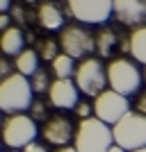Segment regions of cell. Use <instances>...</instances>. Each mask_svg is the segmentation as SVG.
Wrapping results in <instances>:
<instances>
[{
    "instance_id": "1",
    "label": "cell",
    "mask_w": 146,
    "mask_h": 152,
    "mask_svg": "<svg viewBox=\"0 0 146 152\" xmlns=\"http://www.w3.org/2000/svg\"><path fill=\"white\" fill-rule=\"evenodd\" d=\"M112 145H114V134L107 123H103L96 116L78 123L73 139V148L78 152H107Z\"/></svg>"
},
{
    "instance_id": "2",
    "label": "cell",
    "mask_w": 146,
    "mask_h": 152,
    "mask_svg": "<svg viewBox=\"0 0 146 152\" xmlns=\"http://www.w3.org/2000/svg\"><path fill=\"white\" fill-rule=\"evenodd\" d=\"M32 84L25 75L12 73L0 82V109L5 114H23L32 107Z\"/></svg>"
},
{
    "instance_id": "3",
    "label": "cell",
    "mask_w": 146,
    "mask_h": 152,
    "mask_svg": "<svg viewBox=\"0 0 146 152\" xmlns=\"http://www.w3.org/2000/svg\"><path fill=\"white\" fill-rule=\"evenodd\" d=\"M114 143L126 152L146 148V116L139 111H130L112 127Z\"/></svg>"
},
{
    "instance_id": "4",
    "label": "cell",
    "mask_w": 146,
    "mask_h": 152,
    "mask_svg": "<svg viewBox=\"0 0 146 152\" xmlns=\"http://www.w3.org/2000/svg\"><path fill=\"white\" fill-rule=\"evenodd\" d=\"M142 80H144V73H139V68H137L130 59L119 57V59H112V61L107 64L110 89L121 93V95H126V98H130L133 93L139 91Z\"/></svg>"
},
{
    "instance_id": "5",
    "label": "cell",
    "mask_w": 146,
    "mask_h": 152,
    "mask_svg": "<svg viewBox=\"0 0 146 152\" xmlns=\"http://www.w3.org/2000/svg\"><path fill=\"white\" fill-rule=\"evenodd\" d=\"M59 48L73 59H87L96 50V34L82 25H64L59 32Z\"/></svg>"
},
{
    "instance_id": "6",
    "label": "cell",
    "mask_w": 146,
    "mask_h": 152,
    "mask_svg": "<svg viewBox=\"0 0 146 152\" xmlns=\"http://www.w3.org/2000/svg\"><path fill=\"white\" fill-rule=\"evenodd\" d=\"M73 80H76L78 89L82 91L84 95H89V98H98L103 91H107L105 84H110L107 82V68H103V64L94 57H87L78 64Z\"/></svg>"
},
{
    "instance_id": "7",
    "label": "cell",
    "mask_w": 146,
    "mask_h": 152,
    "mask_svg": "<svg viewBox=\"0 0 146 152\" xmlns=\"http://www.w3.org/2000/svg\"><path fill=\"white\" fill-rule=\"evenodd\" d=\"M37 123L32 116L14 114L2 123V143L14 150H23L27 143L37 139Z\"/></svg>"
},
{
    "instance_id": "8",
    "label": "cell",
    "mask_w": 146,
    "mask_h": 152,
    "mask_svg": "<svg viewBox=\"0 0 146 152\" xmlns=\"http://www.w3.org/2000/svg\"><path fill=\"white\" fill-rule=\"evenodd\" d=\"M69 14L84 25H103L114 14V0H66Z\"/></svg>"
},
{
    "instance_id": "9",
    "label": "cell",
    "mask_w": 146,
    "mask_h": 152,
    "mask_svg": "<svg viewBox=\"0 0 146 152\" xmlns=\"http://www.w3.org/2000/svg\"><path fill=\"white\" fill-rule=\"evenodd\" d=\"M126 114H130V102H128L126 95L107 89V91H103L98 98H94V116L101 118L103 123L114 127Z\"/></svg>"
},
{
    "instance_id": "10",
    "label": "cell",
    "mask_w": 146,
    "mask_h": 152,
    "mask_svg": "<svg viewBox=\"0 0 146 152\" xmlns=\"http://www.w3.org/2000/svg\"><path fill=\"white\" fill-rule=\"evenodd\" d=\"M41 136H44L46 143L57 148H66L71 143V139H76V132H73V125L66 116H53L48 118L41 129Z\"/></svg>"
},
{
    "instance_id": "11",
    "label": "cell",
    "mask_w": 146,
    "mask_h": 152,
    "mask_svg": "<svg viewBox=\"0 0 146 152\" xmlns=\"http://www.w3.org/2000/svg\"><path fill=\"white\" fill-rule=\"evenodd\" d=\"M114 18L123 25H146V0H114Z\"/></svg>"
},
{
    "instance_id": "12",
    "label": "cell",
    "mask_w": 146,
    "mask_h": 152,
    "mask_svg": "<svg viewBox=\"0 0 146 152\" xmlns=\"http://www.w3.org/2000/svg\"><path fill=\"white\" fill-rule=\"evenodd\" d=\"M78 84L76 80H55L48 91V100L57 109H76L78 107Z\"/></svg>"
},
{
    "instance_id": "13",
    "label": "cell",
    "mask_w": 146,
    "mask_h": 152,
    "mask_svg": "<svg viewBox=\"0 0 146 152\" xmlns=\"http://www.w3.org/2000/svg\"><path fill=\"white\" fill-rule=\"evenodd\" d=\"M37 20H39V25L46 27V30H59V27H64V12L55 2L44 0L37 7Z\"/></svg>"
},
{
    "instance_id": "14",
    "label": "cell",
    "mask_w": 146,
    "mask_h": 152,
    "mask_svg": "<svg viewBox=\"0 0 146 152\" xmlns=\"http://www.w3.org/2000/svg\"><path fill=\"white\" fill-rule=\"evenodd\" d=\"M0 48L5 55H12V57H19L21 52L25 50L23 48V32L19 27H7L2 32V39H0Z\"/></svg>"
},
{
    "instance_id": "15",
    "label": "cell",
    "mask_w": 146,
    "mask_h": 152,
    "mask_svg": "<svg viewBox=\"0 0 146 152\" xmlns=\"http://www.w3.org/2000/svg\"><path fill=\"white\" fill-rule=\"evenodd\" d=\"M128 52L133 55V59H137L139 64L146 66V25L135 27L128 37Z\"/></svg>"
},
{
    "instance_id": "16",
    "label": "cell",
    "mask_w": 146,
    "mask_h": 152,
    "mask_svg": "<svg viewBox=\"0 0 146 152\" xmlns=\"http://www.w3.org/2000/svg\"><path fill=\"white\" fill-rule=\"evenodd\" d=\"M14 66H16V73H21V75H25V77H32L39 70V52L25 48L19 57L14 59Z\"/></svg>"
},
{
    "instance_id": "17",
    "label": "cell",
    "mask_w": 146,
    "mask_h": 152,
    "mask_svg": "<svg viewBox=\"0 0 146 152\" xmlns=\"http://www.w3.org/2000/svg\"><path fill=\"white\" fill-rule=\"evenodd\" d=\"M50 66H53V73H55V80H71L76 75V59L64 55V52H59L57 57L53 59Z\"/></svg>"
},
{
    "instance_id": "18",
    "label": "cell",
    "mask_w": 146,
    "mask_h": 152,
    "mask_svg": "<svg viewBox=\"0 0 146 152\" xmlns=\"http://www.w3.org/2000/svg\"><path fill=\"white\" fill-rule=\"evenodd\" d=\"M116 45V32L110 27H103L101 32H96V50L101 57H110Z\"/></svg>"
},
{
    "instance_id": "19",
    "label": "cell",
    "mask_w": 146,
    "mask_h": 152,
    "mask_svg": "<svg viewBox=\"0 0 146 152\" xmlns=\"http://www.w3.org/2000/svg\"><path fill=\"white\" fill-rule=\"evenodd\" d=\"M37 52H39L41 59L53 61V59L59 55V43L55 39H41V41H37Z\"/></svg>"
},
{
    "instance_id": "20",
    "label": "cell",
    "mask_w": 146,
    "mask_h": 152,
    "mask_svg": "<svg viewBox=\"0 0 146 152\" xmlns=\"http://www.w3.org/2000/svg\"><path fill=\"white\" fill-rule=\"evenodd\" d=\"M30 84H32V91H34V93H44V91H50L53 82H48V73L41 68L30 77Z\"/></svg>"
},
{
    "instance_id": "21",
    "label": "cell",
    "mask_w": 146,
    "mask_h": 152,
    "mask_svg": "<svg viewBox=\"0 0 146 152\" xmlns=\"http://www.w3.org/2000/svg\"><path fill=\"white\" fill-rule=\"evenodd\" d=\"M76 111H78V116H80V121H84V118H91V111H94V104H87V102H78Z\"/></svg>"
},
{
    "instance_id": "22",
    "label": "cell",
    "mask_w": 146,
    "mask_h": 152,
    "mask_svg": "<svg viewBox=\"0 0 146 152\" xmlns=\"http://www.w3.org/2000/svg\"><path fill=\"white\" fill-rule=\"evenodd\" d=\"M30 111H32V118H34V121H39V118H44V116H46V104H44L41 100H39V102H32Z\"/></svg>"
},
{
    "instance_id": "23",
    "label": "cell",
    "mask_w": 146,
    "mask_h": 152,
    "mask_svg": "<svg viewBox=\"0 0 146 152\" xmlns=\"http://www.w3.org/2000/svg\"><path fill=\"white\" fill-rule=\"evenodd\" d=\"M14 16V20H16V23H21V25H23V23H25V12H23V9H21L19 5H14L12 7V12H9Z\"/></svg>"
},
{
    "instance_id": "24",
    "label": "cell",
    "mask_w": 146,
    "mask_h": 152,
    "mask_svg": "<svg viewBox=\"0 0 146 152\" xmlns=\"http://www.w3.org/2000/svg\"><path fill=\"white\" fill-rule=\"evenodd\" d=\"M23 152H48V148H46L44 143H37V141H32V143H27V145L23 148Z\"/></svg>"
},
{
    "instance_id": "25",
    "label": "cell",
    "mask_w": 146,
    "mask_h": 152,
    "mask_svg": "<svg viewBox=\"0 0 146 152\" xmlns=\"http://www.w3.org/2000/svg\"><path fill=\"white\" fill-rule=\"evenodd\" d=\"M135 107H137V111H139V114L146 116V91H144V93H139V98H137V104H135Z\"/></svg>"
},
{
    "instance_id": "26",
    "label": "cell",
    "mask_w": 146,
    "mask_h": 152,
    "mask_svg": "<svg viewBox=\"0 0 146 152\" xmlns=\"http://www.w3.org/2000/svg\"><path fill=\"white\" fill-rule=\"evenodd\" d=\"M0 75H2V80H5V77H9V75H12V66H9V64H7L5 59L0 61Z\"/></svg>"
},
{
    "instance_id": "27",
    "label": "cell",
    "mask_w": 146,
    "mask_h": 152,
    "mask_svg": "<svg viewBox=\"0 0 146 152\" xmlns=\"http://www.w3.org/2000/svg\"><path fill=\"white\" fill-rule=\"evenodd\" d=\"M12 0H0V12L2 14H7V12H12Z\"/></svg>"
},
{
    "instance_id": "28",
    "label": "cell",
    "mask_w": 146,
    "mask_h": 152,
    "mask_svg": "<svg viewBox=\"0 0 146 152\" xmlns=\"http://www.w3.org/2000/svg\"><path fill=\"white\" fill-rule=\"evenodd\" d=\"M0 27H2V32L9 27V14H2V16H0Z\"/></svg>"
},
{
    "instance_id": "29",
    "label": "cell",
    "mask_w": 146,
    "mask_h": 152,
    "mask_svg": "<svg viewBox=\"0 0 146 152\" xmlns=\"http://www.w3.org/2000/svg\"><path fill=\"white\" fill-rule=\"evenodd\" d=\"M55 152H78L76 148H71V145H66V148H57Z\"/></svg>"
},
{
    "instance_id": "30",
    "label": "cell",
    "mask_w": 146,
    "mask_h": 152,
    "mask_svg": "<svg viewBox=\"0 0 146 152\" xmlns=\"http://www.w3.org/2000/svg\"><path fill=\"white\" fill-rule=\"evenodd\" d=\"M107 152H126V150H123V148H119V145H116V143H114V145L110 148V150H107Z\"/></svg>"
},
{
    "instance_id": "31",
    "label": "cell",
    "mask_w": 146,
    "mask_h": 152,
    "mask_svg": "<svg viewBox=\"0 0 146 152\" xmlns=\"http://www.w3.org/2000/svg\"><path fill=\"white\" fill-rule=\"evenodd\" d=\"M133 152H146V148H139V150H133Z\"/></svg>"
},
{
    "instance_id": "32",
    "label": "cell",
    "mask_w": 146,
    "mask_h": 152,
    "mask_svg": "<svg viewBox=\"0 0 146 152\" xmlns=\"http://www.w3.org/2000/svg\"><path fill=\"white\" fill-rule=\"evenodd\" d=\"M144 82H146V68H144Z\"/></svg>"
},
{
    "instance_id": "33",
    "label": "cell",
    "mask_w": 146,
    "mask_h": 152,
    "mask_svg": "<svg viewBox=\"0 0 146 152\" xmlns=\"http://www.w3.org/2000/svg\"><path fill=\"white\" fill-rule=\"evenodd\" d=\"M23 2H34V0H23Z\"/></svg>"
}]
</instances>
